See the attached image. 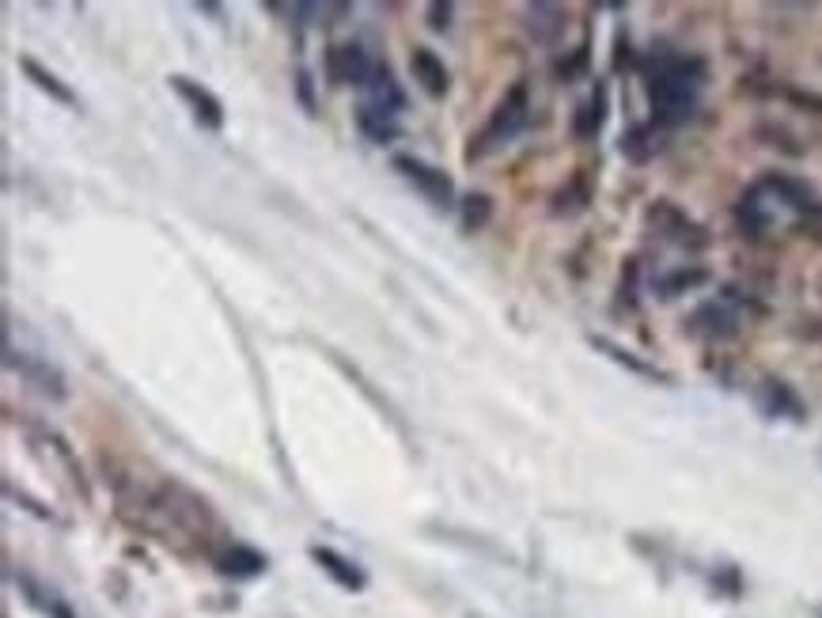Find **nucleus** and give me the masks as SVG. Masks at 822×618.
<instances>
[{"label": "nucleus", "mask_w": 822, "mask_h": 618, "mask_svg": "<svg viewBox=\"0 0 822 618\" xmlns=\"http://www.w3.org/2000/svg\"><path fill=\"white\" fill-rule=\"evenodd\" d=\"M762 395H765V410H770L773 418H781V413H789V418H796V421L803 418V402L796 399V391H792L789 383L765 380Z\"/></svg>", "instance_id": "5701e85b"}, {"label": "nucleus", "mask_w": 822, "mask_h": 618, "mask_svg": "<svg viewBox=\"0 0 822 618\" xmlns=\"http://www.w3.org/2000/svg\"><path fill=\"white\" fill-rule=\"evenodd\" d=\"M493 220V198L489 193H467L463 201H459V225H463V232H482V228Z\"/></svg>", "instance_id": "4be33fe9"}, {"label": "nucleus", "mask_w": 822, "mask_h": 618, "mask_svg": "<svg viewBox=\"0 0 822 618\" xmlns=\"http://www.w3.org/2000/svg\"><path fill=\"white\" fill-rule=\"evenodd\" d=\"M528 20H523V27H528V34L539 46H553L565 34V8L558 4H528Z\"/></svg>", "instance_id": "2eb2a0df"}, {"label": "nucleus", "mask_w": 822, "mask_h": 618, "mask_svg": "<svg viewBox=\"0 0 822 618\" xmlns=\"http://www.w3.org/2000/svg\"><path fill=\"white\" fill-rule=\"evenodd\" d=\"M607 122V88H595L584 103L577 107V118H572V133L580 137V141H591V137L603 129Z\"/></svg>", "instance_id": "aec40b11"}, {"label": "nucleus", "mask_w": 822, "mask_h": 618, "mask_svg": "<svg viewBox=\"0 0 822 618\" xmlns=\"http://www.w3.org/2000/svg\"><path fill=\"white\" fill-rule=\"evenodd\" d=\"M4 365L12 368V372H20L27 383L39 387L42 395H50V399H64L69 395V387H64V376L58 365H50L46 357L39 353H27V349H16L12 341H4Z\"/></svg>", "instance_id": "423d86ee"}, {"label": "nucleus", "mask_w": 822, "mask_h": 618, "mask_svg": "<svg viewBox=\"0 0 822 618\" xmlns=\"http://www.w3.org/2000/svg\"><path fill=\"white\" fill-rule=\"evenodd\" d=\"M773 201H778V198H773V193L765 190V182H754V187L743 193V201L735 206L739 225H743L751 236L770 232L773 220H778V209H773Z\"/></svg>", "instance_id": "f8f14e48"}, {"label": "nucleus", "mask_w": 822, "mask_h": 618, "mask_svg": "<svg viewBox=\"0 0 822 618\" xmlns=\"http://www.w3.org/2000/svg\"><path fill=\"white\" fill-rule=\"evenodd\" d=\"M391 168L399 171L402 179L410 182V187L418 190L424 201H432L437 209H451V206H455V182H451V175L443 171V168H432V163H424L421 156H410V152L394 156Z\"/></svg>", "instance_id": "20e7f679"}, {"label": "nucleus", "mask_w": 822, "mask_h": 618, "mask_svg": "<svg viewBox=\"0 0 822 618\" xmlns=\"http://www.w3.org/2000/svg\"><path fill=\"white\" fill-rule=\"evenodd\" d=\"M705 281H709L705 266H682V270H675V273H668V278L655 281V292L671 300V297H679V292H690L694 285H705Z\"/></svg>", "instance_id": "b1692460"}, {"label": "nucleus", "mask_w": 822, "mask_h": 618, "mask_svg": "<svg viewBox=\"0 0 822 618\" xmlns=\"http://www.w3.org/2000/svg\"><path fill=\"white\" fill-rule=\"evenodd\" d=\"M410 72H413V80L421 84L424 96H432V99H443V96H448L451 72H448V64H443V58H440L437 50H429V46H413V53H410Z\"/></svg>", "instance_id": "9b49d317"}, {"label": "nucleus", "mask_w": 822, "mask_h": 618, "mask_svg": "<svg viewBox=\"0 0 822 618\" xmlns=\"http://www.w3.org/2000/svg\"><path fill=\"white\" fill-rule=\"evenodd\" d=\"M649 228L655 236H663L668 243L675 247H686V251H694V247H705L709 236L705 228L694 225L682 209H675L671 201H655V206L649 209Z\"/></svg>", "instance_id": "6e6552de"}, {"label": "nucleus", "mask_w": 822, "mask_h": 618, "mask_svg": "<svg viewBox=\"0 0 822 618\" xmlns=\"http://www.w3.org/2000/svg\"><path fill=\"white\" fill-rule=\"evenodd\" d=\"M690 335L705 338V341H728L739 335V316L732 303L724 300H705L701 308H694L690 316Z\"/></svg>", "instance_id": "1a4fd4ad"}, {"label": "nucleus", "mask_w": 822, "mask_h": 618, "mask_svg": "<svg viewBox=\"0 0 822 618\" xmlns=\"http://www.w3.org/2000/svg\"><path fill=\"white\" fill-rule=\"evenodd\" d=\"M451 12H455V8H451L448 0H432V4H429V27H432V31H448Z\"/></svg>", "instance_id": "a878e982"}, {"label": "nucleus", "mask_w": 822, "mask_h": 618, "mask_svg": "<svg viewBox=\"0 0 822 618\" xmlns=\"http://www.w3.org/2000/svg\"><path fill=\"white\" fill-rule=\"evenodd\" d=\"M212 566H217L220 577H232V580H254L265 574V555H258L254 547L247 542H224V547L212 555Z\"/></svg>", "instance_id": "9d476101"}, {"label": "nucleus", "mask_w": 822, "mask_h": 618, "mask_svg": "<svg viewBox=\"0 0 822 618\" xmlns=\"http://www.w3.org/2000/svg\"><path fill=\"white\" fill-rule=\"evenodd\" d=\"M20 69L27 72V80H31L34 88L39 91H46V96L53 99V103H61V107H80V99H77V91H72L64 80L58 77V72H50L46 64H39L34 58H20Z\"/></svg>", "instance_id": "a211bd4d"}, {"label": "nucleus", "mask_w": 822, "mask_h": 618, "mask_svg": "<svg viewBox=\"0 0 822 618\" xmlns=\"http://www.w3.org/2000/svg\"><path fill=\"white\" fill-rule=\"evenodd\" d=\"M311 561L334 580L338 588H345V592H364L368 588V574L357 566V561H349L345 555H338L334 547H311Z\"/></svg>", "instance_id": "ddd939ff"}, {"label": "nucleus", "mask_w": 822, "mask_h": 618, "mask_svg": "<svg viewBox=\"0 0 822 618\" xmlns=\"http://www.w3.org/2000/svg\"><path fill=\"white\" fill-rule=\"evenodd\" d=\"M141 520L148 531H156V539L171 542L174 535H190L201 542V550H209L212 531L220 528L217 512L209 509L206 497L187 490L182 482H160L152 490L141 494Z\"/></svg>", "instance_id": "f03ea898"}, {"label": "nucleus", "mask_w": 822, "mask_h": 618, "mask_svg": "<svg viewBox=\"0 0 822 618\" xmlns=\"http://www.w3.org/2000/svg\"><path fill=\"white\" fill-rule=\"evenodd\" d=\"M762 182L770 187V193L781 201V206L796 209V213H811V209H815V190H811L803 179H792V175L773 171V175H765Z\"/></svg>", "instance_id": "dca6fc26"}, {"label": "nucleus", "mask_w": 822, "mask_h": 618, "mask_svg": "<svg viewBox=\"0 0 822 618\" xmlns=\"http://www.w3.org/2000/svg\"><path fill=\"white\" fill-rule=\"evenodd\" d=\"M705 84V64L682 53H655L644 64V91H649L652 126L675 129L698 114V96Z\"/></svg>", "instance_id": "f257e3e1"}, {"label": "nucleus", "mask_w": 822, "mask_h": 618, "mask_svg": "<svg viewBox=\"0 0 822 618\" xmlns=\"http://www.w3.org/2000/svg\"><path fill=\"white\" fill-rule=\"evenodd\" d=\"M168 84H171L174 96L187 103L190 118L206 129V133H220V129H224V103H220L217 91H209L201 80H193V77H182V72L168 77Z\"/></svg>", "instance_id": "39448f33"}, {"label": "nucleus", "mask_w": 822, "mask_h": 618, "mask_svg": "<svg viewBox=\"0 0 822 618\" xmlns=\"http://www.w3.org/2000/svg\"><path fill=\"white\" fill-rule=\"evenodd\" d=\"M588 201H591V179H588V171H577L565 187L558 190V198H553V213L572 217V213H580V209H588Z\"/></svg>", "instance_id": "412c9836"}, {"label": "nucleus", "mask_w": 822, "mask_h": 618, "mask_svg": "<svg viewBox=\"0 0 822 618\" xmlns=\"http://www.w3.org/2000/svg\"><path fill=\"white\" fill-rule=\"evenodd\" d=\"M375 64L368 58V50L360 42H338L327 50V77L330 84H353V88H368V80H372Z\"/></svg>", "instance_id": "0eeeda50"}, {"label": "nucleus", "mask_w": 822, "mask_h": 618, "mask_svg": "<svg viewBox=\"0 0 822 618\" xmlns=\"http://www.w3.org/2000/svg\"><path fill=\"white\" fill-rule=\"evenodd\" d=\"M295 88H300V99H303V107L315 114V99H311V77L308 72H300V80H295Z\"/></svg>", "instance_id": "bb28decb"}, {"label": "nucleus", "mask_w": 822, "mask_h": 618, "mask_svg": "<svg viewBox=\"0 0 822 618\" xmlns=\"http://www.w3.org/2000/svg\"><path fill=\"white\" fill-rule=\"evenodd\" d=\"M353 122L360 129V137H364V141H372V144H391V141H399V137H402L399 118L383 114V110H375V107H368V103L357 107Z\"/></svg>", "instance_id": "f3484780"}, {"label": "nucleus", "mask_w": 822, "mask_h": 618, "mask_svg": "<svg viewBox=\"0 0 822 618\" xmlns=\"http://www.w3.org/2000/svg\"><path fill=\"white\" fill-rule=\"evenodd\" d=\"M531 118V96H528V84H512L504 91V99L493 107V114H489V122L478 129L474 137H470L467 144V160H482V156L504 149L508 141H515V137L523 133V126H528Z\"/></svg>", "instance_id": "7ed1b4c3"}, {"label": "nucleus", "mask_w": 822, "mask_h": 618, "mask_svg": "<svg viewBox=\"0 0 822 618\" xmlns=\"http://www.w3.org/2000/svg\"><path fill=\"white\" fill-rule=\"evenodd\" d=\"M364 96H368L364 99L368 107L383 110V114H391V118H399L405 110V91H402V84L394 80V72L387 69V64H375V72H372V80H368Z\"/></svg>", "instance_id": "4468645a"}, {"label": "nucleus", "mask_w": 822, "mask_h": 618, "mask_svg": "<svg viewBox=\"0 0 822 618\" xmlns=\"http://www.w3.org/2000/svg\"><path fill=\"white\" fill-rule=\"evenodd\" d=\"M655 149H660V141H655V126H633L622 133V156H630L633 163H644Z\"/></svg>", "instance_id": "393cba45"}, {"label": "nucleus", "mask_w": 822, "mask_h": 618, "mask_svg": "<svg viewBox=\"0 0 822 618\" xmlns=\"http://www.w3.org/2000/svg\"><path fill=\"white\" fill-rule=\"evenodd\" d=\"M588 341H591V346H595V349H599V353H603V357H611L614 365H622V368H630L633 376H641V380H652V383H668V376H663L660 368H655V365H649V361H641V357H636V353H630V349H625V346H618V341L603 338V335H591Z\"/></svg>", "instance_id": "6ab92c4d"}]
</instances>
